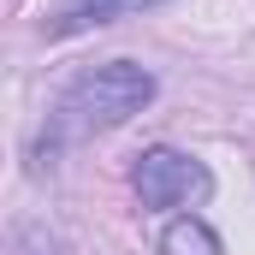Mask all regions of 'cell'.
Wrapping results in <instances>:
<instances>
[{"instance_id":"cell-1","label":"cell","mask_w":255,"mask_h":255,"mask_svg":"<svg viewBox=\"0 0 255 255\" xmlns=\"http://www.w3.org/2000/svg\"><path fill=\"white\" fill-rule=\"evenodd\" d=\"M148 101H154V71H142V65H130V60L89 65L83 77H71V89L54 107V142L95 136V130H119Z\"/></svg>"},{"instance_id":"cell-2","label":"cell","mask_w":255,"mask_h":255,"mask_svg":"<svg viewBox=\"0 0 255 255\" xmlns=\"http://www.w3.org/2000/svg\"><path fill=\"white\" fill-rule=\"evenodd\" d=\"M130 184L142 196V208H190L214 190V172L190 154H178V148H142Z\"/></svg>"},{"instance_id":"cell-3","label":"cell","mask_w":255,"mask_h":255,"mask_svg":"<svg viewBox=\"0 0 255 255\" xmlns=\"http://www.w3.org/2000/svg\"><path fill=\"white\" fill-rule=\"evenodd\" d=\"M148 6H166V0H60L54 18H48V36H77V30H95V24H119V18H136Z\"/></svg>"},{"instance_id":"cell-4","label":"cell","mask_w":255,"mask_h":255,"mask_svg":"<svg viewBox=\"0 0 255 255\" xmlns=\"http://www.w3.org/2000/svg\"><path fill=\"white\" fill-rule=\"evenodd\" d=\"M160 255H220V232H214L208 220L184 214V220H172V226L160 232Z\"/></svg>"}]
</instances>
